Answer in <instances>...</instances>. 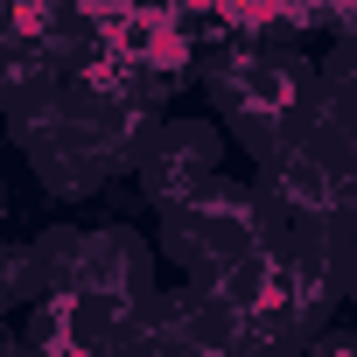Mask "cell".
<instances>
[{
	"label": "cell",
	"instance_id": "obj_2",
	"mask_svg": "<svg viewBox=\"0 0 357 357\" xmlns=\"http://www.w3.org/2000/svg\"><path fill=\"white\" fill-rule=\"evenodd\" d=\"M308 357H357V329L343 322V329H329V336H315V343H308Z\"/></svg>",
	"mask_w": 357,
	"mask_h": 357
},
{
	"label": "cell",
	"instance_id": "obj_3",
	"mask_svg": "<svg viewBox=\"0 0 357 357\" xmlns=\"http://www.w3.org/2000/svg\"><path fill=\"white\" fill-rule=\"evenodd\" d=\"M0 218H8V190H0Z\"/></svg>",
	"mask_w": 357,
	"mask_h": 357
},
{
	"label": "cell",
	"instance_id": "obj_1",
	"mask_svg": "<svg viewBox=\"0 0 357 357\" xmlns=\"http://www.w3.org/2000/svg\"><path fill=\"white\" fill-rule=\"evenodd\" d=\"M218 175H225V126L204 119V112H175V119L147 140V154H140V168L126 175V183L140 190L147 218H168V211L197 204Z\"/></svg>",
	"mask_w": 357,
	"mask_h": 357
}]
</instances>
